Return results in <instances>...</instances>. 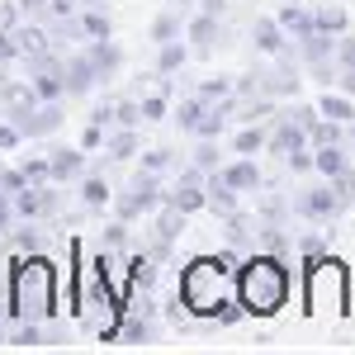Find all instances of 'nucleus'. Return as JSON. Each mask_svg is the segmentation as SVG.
<instances>
[{"mask_svg":"<svg viewBox=\"0 0 355 355\" xmlns=\"http://www.w3.org/2000/svg\"><path fill=\"white\" fill-rule=\"evenodd\" d=\"M237 266H242L237 246H223L214 256H194L190 266L180 270V289L175 294L185 299V308L199 322H214L223 303L237 299Z\"/></svg>","mask_w":355,"mask_h":355,"instance_id":"nucleus-1","label":"nucleus"},{"mask_svg":"<svg viewBox=\"0 0 355 355\" xmlns=\"http://www.w3.org/2000/svg\"><path fill=\"white\" fill-rule=\"evenodd\" d=\"M5 313L15 318V322H53L57 318V266L43 256V251H15V261H10V299H5Z\"/></svg>","mask_w":355,"mask_h":355,"instance_id":"nucleus-2","label":"nucleus"},{"mask_svg":"<svg viewBox=\"0 0 355 355\" xmlns=\"http://www.w3.org/2000/svg\"><path fill=\"white\" fill-rule=\"evenodd\" d=\"M237 303L246 308V318H275L289 303V266L275 251H251L237 266Z\"/></svg>","mask_w":355,"mask_h":355,"instance_id":"nucleus-3","label":"nucleus"},{"mask_svg":"<svg viewBox=\"0 0 355 355\" xmlns=\"http://www.w3.org/2000/svg\"><path fill=\"white\" fill-rule=\"evenodd\" d=\"M303 303L308 313H341L351 303V275L331 251L303 261Z\"/></svg>","mask_w":355,"mask_h":355,"instance_id":"nucleus-4","label":"nucleus"},{"mask_svg":"<svg viewBox=\"0 0 355 355\" xmlns=\"http://www.w3.org/2000/svg\"><path fill=\"white\" fill-rule=\"evenodd\" d=\"M162 204H166L162 175H152V171H142V166H137L133 180H128V190H114V204H110V209H114V218L137 223V218H152Z\"/></svg>","mask_w":355,"mask_h":355,"instance_id":"nucleus-5","label":"nucleus"},{"mask_svg":"<svg viewBox=\"0 0 355 355\" xmlns=\"http://www.w3.org/2000/svg\"><path fill=\"white\" fill-rule=\"evenodd\" d=\"M28 85H33V95H38L43 105L71 100V95H67V57L53 53V48L43 57H33V62H28Z\"/></svg>","mask_w":355,"mask_h":355,"instance_id":"nucleus-6","label":"nucleus"},{"mask_svg":"<svg viewBox=\"0 0 355 355\" xmlns=\"http://www.w3.org/2000/svg\"><path fill=\"white\" fill-rule=\"evenodd\" d=\"M62 190L67 185H57V180H43V185H24V190L15 194V214L19 223H48L62 214Z\"/></svg>","mask_w":355,"mask_h":355,"instance_id":"nucleus-7","label":"nucleus"},{"mask_svg":"<svg viewBox=\"0 0 355 355\" xmlns=\"http://www.w3.org/2000/svg\"><path fill=\"white\" fill-rule=\"evenodd\" d=\"M289 209H294L299 218H308V223H331V218H341V214H346V204H341V194H336L331 180L299 190L294 199H289Z\"/></svg>","mask_w":355,"mask_h":355,"instance_id":"nucleus-8","label":"nucleus"},{"mask_svg":"<svg viewBox=\"0 0 355 355\" xmlns=\"http://www.w3.org/2000/svg\"><path fill=\"white\" fill-rule=\"evenodd\" d=\"M85 308H90V303H85V242L71 232V237H67V313L81 322Z\"/></svg>","mask_w":355,"mask_h":355,"instance_id":"nucleus-9","label":"nucleus"},{"mask_svg":"<svg viewBox=\"0 0 355 355\" xmlns=\"http://www.w3.org/2000/svg\"><path fill=\"white\" fill-rule=\"evenodd\" d=\"M67 100H53V105H33V110H19V114H5L10 123H19V133H24V142H33V137H53L62 123H67V110H62Z\"/></svg>","mask_w":355,"mask_h":355,"instance_id":"nucleus-10","label":"nucleus"},{"mask_svg":"<svg viewBox=\"0 0 355 355\" xmlns=\"http://www.w3.org/2000/svg\"><path fill=\"white\" fill-rule=\"evenodd\" d=\"M105 341H110V346H152V341H157V322L147 318V308H142V313L128 308V313L114 322V331Z\"/></svg>","mask_w":355,"mask_h":355,"instance_id":"nucleus-11","label":"nucleus"},{"mask_svg":"<svg viewBox=\"0 0 355 355\" xmlns=\"http://www.w3.org/2000/svg\"><path fill=\"white\" fill-rule=\"evenodd\" d=\"M48 166H53L57 185H76L85 171H90V152H85L81 142L76 147H48Z\"/></svg>","mask_w":355,"mask_h":355,"instance_id":"nucleus-12","label":"nucleus"},{"mask_svg":"<svg viewBox=\"0 0 355 355\" xmlns=\"http://www.w3.org/2000/svg\"><path fill=\"white\" fill-rule=\"evenodd\" d=\"M185 38H190V48L199 57H209L214 48L223 43V15H209V10H194L190 19H185Z\"/></svg>","mask_w":355,"mask_h":355,"instance_id":"nucleus-13","label":"nucleus"},{"mask_svg":"<svg viewBox=\"0 0 355 355\" xmlns=\"http://www.w3.org/2000/svg\"><path fill=\"white\" fill-rule=\"evenodd\" d=\"M95 85H105V81H100V71H95V62H90V53H85V43H81L76 53H67V95L81 100Z\"/></svg>","mask_w":355,"mask_h":355,"instance_id":"nucleus-14","label":"nucleus"},{"mask_svg":"<svg viewBox=\"0 0 355 355\" xmlns=\"http://www.w3.org/2000/svg\"><path fill=\"white\" fill-rule=\"evenodd\" d=\"M123 270H128V299L157 289V256L152 251H123Z\"/></svg>","mask_w":355,"mask_h":355,"instance_id":"nucleus-15","label":"nucleus"},{"mask_svg":"<svg viewBox=\"0 0 355 355\" xmlns=\"http://www.w3.org/2000/svg\"><path fill=\"white\" fill-rule=\"evenodd\" d=\"M76 190H81V209H85V214H105V209L114 204L110 175H105V171H95V166H90L81 180H76Z\"/></svg>","mask_w":355,"mask_h":355,"instance_id":"nucleus-16","label":"nucleus"},{"mask_svg":"<svg viewBox=\"0 0 355 355\" xmlns=\"http://www.w3.org/2000/svg\"><path fill=\"white\" fill-rule=\"evenodd\" d=\"M218 175H223V180H227L237 194H251V190H261V185H266V175H261L256 157H232V162L218 166Z\"/></svg>","mask_w":355,"mask_h":355,"instance_id":"nucleus-17","label":"nucleus"},{"mask_svg":"<svg viewBox=\"0 0 355 355\" xmlns=\"http://www.w3.org/2000/svg\"><path fill=\"white\" fill-rule=\"evenodd\" d=\"M275 19L284 24V33H289L294 43H303V38H313V33H318V15H313L303 0H284V10H279Z\"/></svg>","mask_w":355,"mask_h":355,"instance_id":"nucleus-18","label":"nucleus"},{"mask_svg":"<svg viewBox=\"0 0 355 355\" xmlns=\"http://www.w3.org/2000/svg\"><path fill=\"white\" fill-rule=\"evenodd\" d=\"M251 38H256V48H261L266 57H284L289 53V33H284V24H279L275 15L256 19V24H251Z\"/></svg>","mask_w":355,"mask_h":355,"instance_id":"nucleus-19","label":"nucleus"},{"mask_svg":"<svg viewBox=\"0 0 355 355\" xmlns=\"http://www.w3.org/2000/svg\"><path fill=\"white\" fill-rule=\"evenodd\" d=\"M85 53H90V62H95L100 81H114V76H119V67H123V48H119L114 38H90Z\"/></svg>","mask_w":355,"mask_h":355,"instance_id":"nucleus-20","label":"nucleus"},{"mask_svg":"<svg viewBox=\"0 0 355 355\" xmlns=\"http://www.w3.org/2000/svg\"><path fill=\"white\" fill-rule=\"evenodd\" d=\"M76 24H81V43H90V38H114V19H110V10H105L100 0H85Z\"/></svg>","mask_w":355,"mask_h":355,"instance_id":"nucleus-21","label":"nucleus"},{"mask_svg":"<svg viewBox=\"0 0 355 355\" xmlns=\"http://www.w3.org/2000/svg\"><path fill=\"white\" fill-rule=\"evenodd\" d=\"M313 171H318L322 180H341V175L351 171V157H346V147H341V142L313 147Z\"/></svg>","mask_w":355,"mask_h":355,"instance_id":"nucleus-22","label":"nucleus"},{"mask_svg":"<svg viewBox=\"0 0 355 355\" xmlns=\"http://www.w3.org/2000/svg\"><path fill=\"white\" fill-rule=\"evenodd\" d=\"M185 19H190V15H185V5H171V10H162V15L147 24V38L162 48V43H171V38H180V33H185Z\"/></svg>","mask_w":355,"mask_h":355,"instance_id":"nucleus-23","label":"nucleus"},{"mask_svg":"<svg viewBox=\"0 0 355 355\" xmlns=\"http://www.w3.org/2000/svg\"><path fill=\"white\" fill-rule=\"evenodd\" d=\"M105 152H110V162H133V157H142V128H110Z\"/></svg>","mask_w":355,"mask_h":355,"instance_id":"nucleus-24","label":"nucleus"},{"mask_svg":"<svg viewBox=\"0 0 355 355\" xmlns=\"http://www.w3.org/2000/svg\"><path fill=\"white\" fill-rule=\"evenodd\" d=\"M242 209V194L232 190L227 180H223L218 171H209V214H218V218H227V214H237Z\"/></svg>","mask_w":355,"mask_h":355,"instance_id":"nucleus-25","label":"nucleus"},{"mask_svg":"<svg viewBox=\"0 0 355 355\" xmlns=\"http://www.w3.org/2000/svg\"><path fill=\"white\" fill-rule=\"evenodd\" d=\"M294 147H308V128L294 123L289 114H279V119H275V133H270V152L284 157V152H294Z\"/></svg>","mask_w":355,"mask_h":355,"instance_id":"nucleus-26","label":"nucleus"},{"mask_svg":"<svg viewBox=\"0 0 355 355\" xmlns=\"http://www.w3.org/2000/svg\"><path fill=\"white\" fill-rule=\"evenodd\" d=\"M194 57V48L185 43V38H171V43H162L157 48V76H175V71H185V62Z\"/></svg>","mask_w":355,"mask_h":355,"instance_id":"nucleus-27","label":"nucleus"},{"mask_svg":"<svg viewBox=\"0 0 355 355\" xmlns=\"http://www.w3.org/2000/svg\"><path fill=\"white\" fill-rule=\"evenodd\" d=\"M318 114H327V119H336V123H355V95L327 85V90L318 95Z\"/></svg>","mask_w":355,"mask_h":355,"instance_id":"nucleus-28","label":"nucleus"},{"mask_svg":"<svg viewBox=\"0 0 355 355\" xmlns=\"http://www.w3.org/2000/svg\"><path fill=\"white\" fill-rule=\"evenodd\" d=\"M266 147H270V133H266L261 123H242V128L232 133V152H237V157H261Z\"/></svg>","mask_w":355,"mask_h":355,"instance_id":"nucleus-29","label":"nucleus"},{"mask_svg":"<svg viewBox=\"0 0 355 355\" xmlns=\"http://www.w3.org/2000/svg\"><path fill=\"white\" fill-rule=\"evenodd\" d=\"M137 166L152 171V175H171V171H180V152L175 147H142Z\"/></svg>","mask_w":355,"mask_h":355,"instance_id":"nucleus-30","label":"nucleus"},{"mask_svg":"<svg viewBox=\"0 0 355 355\" xmlns=\"http://www.w3.org/2000/svg\"><path fill=\"white\" fill-rule=\"evenodd\" d=\"M204 114H209V100H204V95H185V100L175 105V114H171V119L180 123V133L194 137V128H199V119H204Z\"/></svg>","mask_w":355,"mask_h":355,"instance_id":"nucleus-31","label":"nucleus"},{"mask_svg":"<svg viewBox=\"0 0 355 355\" xmlns=\"http://www.w3.org/2000/svg\"><path fill=\"white\" fill-rule=\"evenodd\" d=\"M313 15H318V33H327V38H341V33L351 28V15H346L341 5H318Z\"/></svg>","mask_w":355,"mask_h":355,"instance_id":"nucleus-32","label":"nucleus"},{"mask_svg":"<svg viewBox=\"0 0 355 355\" xmlns=\"http://www.w3.org/2000/svg\"><path fill=\"white\" fill-rule=\"evenodd\" d=\"M137 105H142V123H162L166 114H171V85L152 90V95H137Z\"/></svg>","mask_w":355,"mask_h":355,"instance_id":"nucleus-33","label":"nucleus"},{"mask_svg":"<svg viewBox=\"0 0 355 355\" xmlns=\"http://www.w3.org/2000/svg\"><path fill=\"white\" fill-rule=\"evenodd\" d=\"M341 128H346V123H336V119H327V114H318V119L308 123V142H313V147H327V142H341Z\"/></svg>","mask_w":355,"mask_h":355,"instance_id":"nucleus-34","label":"nucleus"},{"mask_svg":"<svg viewBox=\"0 0 355 355\" xmlns=\"http://www.w3.org/2000/svg\"><path fill=\"white\" fill-rule=\"evenodd\" d=\"M194 95H204L209 105H218V100H232V95H237V81H232V76H209V81L194 85Z\"/></svg>","mask_w":355,"mask_h":355,"instance_id":"nucleus-35","label":"nucleus"},{"mask_svg":"<svg viewBox=\"0 0 355 355\" xmlns=\"http://www.w3.org/2000/svg\"><path fill=\"white\" fill-rule=\"evenodd\" d=\"M5 237H10V246H15V251H24V256H33V251H43V232H38V223H24V227H10Z\"/></svg>","mask_w":355,"mask_h":355,"instance_id":"nucleus-36","label":"nucleus"},{"mask_svg":"<svg viewBox=\"0 0 355 355\" xmlns=\"http://www.w3.org/2000/svg\"><path fill=\"white\" fill-rule=\"evenodd\" d=\"M199 171H218L223 166V152H218V142L214 137H199V147H194V157H190Z\"/></svg>","mask_w":355,"mask_h":355,"instance_id":"nucleus-37","label":"nucleus"},{"mask_svg":"<svg viewBox=\"0 0 355 355\" xmlns=\"http://www.w3.org/2000/svg\"><path fill=\"white\" fill-rule=\"evenodd\" d=\"M114 128H142V105L137 100H114Z\"/></svg>","mask_w":355,"mask_h":355,"instance_id":"nucleus-38","label":"nucleus"},{"mask_svg":"<svg viewBox=\"0 0 355 355\" xmlns=\"http://www.w3.org/2000/svg\"><path fill=\"white\" fill-rule=\"evenodd\" d=\"M19 171L28 175V185H43V180H53V166H48V152H38V157H24Z\"/></svg>","mask_w":355,"mask_h":355,"instance_id":"nucleus-39","label":"nucleus"},{"mask_svg":"<svg viewBox=\"0 0 355 355\" xmlns=\"http://www.w3.org/2000/svg\"><path fill=\"white\" fill-rule=\"evenodd\" d=\"M128 227H133V223H123V218H114L110 227H105V232H100V242L110 246V251H128Z\"/></svg>","mask_w":355,"mask_h":355,"instance_id":"nucleus-40","label":"nucleus"},{"mask_svg":"<svg viewBox=\"0 0 355 355\" xmlns=\"http://www.w3.org/2000/svg\"><path fill=\"white\" fill-rule=\"evenodd\" d=\"M85 0H48V10H43V19H53V24H62V19H76L81 15Z\"/></svg>","mask_w":355,"mask_h":355,"instance_id":"nucleus-41","label":"nucleus"},{"mask_svg":"<svg viewBox=\"0 0 355 355\" xmlns=\"http://www.w3.org/2000/svg\"><path fill=\"white\" fill-rule=\"evenodd\" d=\"M284 166H289L294 175H308V171H313V142H308V147H294V152H284Z\"/></svg>","mask_w":355,"mask_h":355,"instance_id":"nucleus-42","label":"nucleus"},{"mask_svg":"<svg viewBox=\"0 0 355 355\" xmlns=\"http://www.w3.org/2000/svg\"><path fill=\"white\" fill-rule=\"evenodd\" d=\"M19 19H28L24 10H19V0H0V33H10Z\"/></svg>","mask_w":355,"mask_h":355,"instance_id":"nucleus-43","label":"nucleus"},{"mask_svg":"<svg viewBox=\"0 0 355 355\" xmlns=\"http://www.w3.org/2000/svg\"><path fill=\"white\" fill-rule=\"evenodd\" d=\"M24 142V133H19V123H10L5 114H0V152H15Z\"/></svg>","mask_w":355,"mask_h":355,"instance_id":"nucleus-44","label":"nucleus"},{"mask_svg":"<svg viewBox=\"0 0 355 355\" xmlns=\"http://www.w3.org/2000/svg\"><path fill=\"white\" fill-rule=\"evenodd\" d=\"M105 137H110V128L85 123V128H81V147H85V152H100V147H105Z\"/></svg>","mask_w":355,"mask_h":355,"instance_id":"nucleus-45","label":"nucleus"},{"mask_svg":"<svg viewBox=\"0 0 355 355\" xmlns=\"http://www.w3.org/2000/svg\"><path fill=\"white\" fill-rule=\"evenodd\" d=\"M336 67H355V33L351 28L336 38Z\"/></svg>","mask_w":355,"mask_h":355,"instance_id":"nucleus-46","label":"nucleus"},{"mask_svg":"<svg viewBox=\"0 0 355 355\" xmlns=\"http://www.w3.org/2000/svg\"><path fill=\"white\" fill-rule=\"evenodd\" d=\"M24 185H28L24 171H19V166H5V175H0V190H5V194H19Z\"/></svg>","mask_w":355,"mask_h":355,"instance_id":"nucleus-47","label":"nucleus"},{"mask_svg":"<svg viewBox=\"0 0 355 355\" xmlns=\"http://www.w3.org/2000/svg\"><path fill=\"white\" fill-rule=\"evenodd\" d=\"M15 223H19V214H15V194L0 190V237H5V232H10Z\"/></svg>","mask_w":355,"mask_h":355,"instance_id":"nucleus-48","label":"nucleus"},{"mask_svg":"<svg viewBox=\"0 0 355 355\" xmlns=\"http://www.w3.org/2000/svg\"><path fill=\"white\" fill-rule=\"evenodd\" d=\"M299 251H303V261H313V256H322V251H327V242H322V237H313V232H303Z\"/></svg>","mask_w":355,"mask_h":355,"instance_id":"nucleus-49","label":"nucleus"},{"mask_svg":"<svg viewBox=\"0 0 355 355\" xmlns=\"http://www.w3.org/2000/svg\"><path fill=\"white\" fill-rule=\"evenodd\" d=\"M90 123H100V128H114V100L95 105V110H90Z\"/></svg>","mask_w":355,"mask_h":355,"instance_id":"nucleus-50","label":"nucleus"},{"mask_svg":"<svg viewBox=\"0 0 355 355\" xmlns=\"http://www.w3.org/2000/svg\"><path fill=\"white\" fill-rule=\"evenodd\" d=\"M336 185V194H341V204H355V171H346L341 180H331Z\"/></svg>","mask_w":355,"mask_h":355,"instance_id":"nucleus-51","label":"nucleus"},{"mask_svg":"<svg viewBox=\"0 0 355 355\" xmlns=\"http://www.w3.org/2000/svg\"><path fill=\"white\" fill-rule=\"evenodd\" d=\"M336 90L355 95V67H336Z\"/></svg>","mask_w":355,"mask_h":355,"instance_id":"nucleus-52","label":"nucleus"},{"mask_svg":"<svg viewBox=\"0 0 355 355\" xmlns=\"http://www.w3.org/2000/svg\"><path fill=\"white\" fill-rule=\"evenodd\" d=\"M19 10H24V15H43V10H48V0H19Z\"/></svg>","mask_w":355,"mask_h":355,"instance_id":"nucleus-53","label":"nucleus"},{"mask_svg":"<svg viewBox=\"0 0 355 355\" xmlns=\"http://www.w3.org/2000/svg\"><path fill=\"white\" fill-rule=\"evenodd\" d=\"M0 175H5V152H0Z\"/></svg>","mask_w":355,"mask_h":355,"instance_id":"nucleus-54","label":"nucleus"},{"mask_svg":"<svg viewBox=\"0 0 355 355\" xmlns=\"http://www.w3.org/2000/svg\"><path fill=\"white\" fill-rule=\"evenodd\" d=\"M180 5H185V10H190V5H194V0H180Z\"/></svg>","mask_w":355,"mask_h":355,"instance_id":"nucleus-55","label":"nucleus"}]
</instances>
